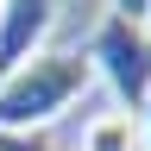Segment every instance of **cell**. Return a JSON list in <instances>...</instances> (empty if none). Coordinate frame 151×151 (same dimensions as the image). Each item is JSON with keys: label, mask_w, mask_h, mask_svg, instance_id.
<instances>
[{"label": "cell", "mask_w": 151, "mask_h": 151, "mask_svg": "<svg viewBox=\"0 0 151 151\" xmlns=\"http://www.w3.org/2000/svg\"><path fill=\"white\" fill-rule=\"evenodd\" d=\"M76 151H145V126H139V113H101V120H88L82 126V145Z\"/></svg>", "instance_id": "277c9868"}, {"label": "cell", "mask_w": 151, "mask_h": 151, "mask_svg": "<svg viewBox=\"0 0 151 151\" xmlns=\"http://www.w3.org/2000/svg\"><path fill=\"white\" fill-rule=\"evenodd\" d=\"M94 69L82 50H38L32 63L0 76V132H44L57 113H69L88 94Z\"/></svg>", "instance_id": "6da1fadb"}, {"label": "cell", "mask_w": 151, "mask_h": 151, "mask_svg": "<svg viewBox=\"0 0 151 151\" xmlns=\"http://www.w3.org/2000/svg\"><path fill=\"white\" fill-rule=\"evenodd\" d=\"M139 126H145V145H151V101H145V113H139Z\"/></svg>", "instance_id": "52a82bcc"}, {"label": "cell", "mask_w": 151, "mask_h": 151, "mask_svg": "<svg viewBox=\"0 0 151 151\" xmlns=\"http://www.w3.org/2000/svg\"><path fill=\"white\" fill-rule=\"evenodd\" d=\"M82 57H88L94 82H107V88H113L120 113H145V101H151V32H145V25L101 19Z\"/></svg>", "instance_id": "7a4b0ae2"}, {"label": "cell", "mask_w": 151, "mask_h": 151, "mask_svg": "<svg viewBox=\"0 0 151 151\" xmlns=\"http://www.w3.org/2000/svg\"><path fill=\"white\" fill-rule=\"evenodd\" d=\"M0 151H57L44 132H0Z\"/></svg>", "instance_id": "8992f818"}, {"label": "cell", "mask_w": 151, "mask_h": 151, "mask_svg": "<svg viewBox=\"0 0 151 151\" xmlns=\"http://www.w3.org/2000/svg\"><path fill=\"white\" fill-rule=\"evenodd\" d=\"M50 19H57V0H0V76H13L44 50Z\"/></svg>", "instance_id": "3957f363"}, {"label": "cell", "mask_w": 151, "mask_h": 151, "mask_svg": "<svg viewBox=\"0 0 151 151\" xmlns=\"http://www.w3.org/2000/svg\"><path fill=\"white\" fill-rule=\"evenodd\" d=\"M107 19H126V25H145V19H151V0H107Z\"/></svg>", "instance_id": "5b68a950"}]
</instances>
